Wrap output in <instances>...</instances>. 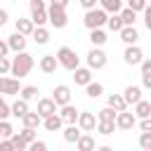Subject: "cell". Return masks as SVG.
I'll return each mask as SVG.
<instances>
[{
	"instance_id": "6da1fadb",
	"label": "cell",
	"mask_w": 151,
	"mask_h": 151,
	"mask_svg": "<svg viewBox=\"0 0 151 151\" xmlns=\"http://www.w3.org/2000/svg\"><path fill=\"white\" fill-rule=\"evenodd\" d=\"M66 7H68V0H52V2L47 5V21H50L54 28H64V26L68 24Z\"/></svg>"
},
{
	"instance_id": "7a4b0ae2",
	"label": "cell",
	"mask_w": 151,
	"mask_h": 151,
	"mask_svg": "<svg viewBox=\"0 0 151 151\" xmlns=\"http://www.w3.org/2000/svg\"><path fill=\"white\" fill-rule=\"evenodd\" d=\"M35 66V61H33V57L28 54V52H21V54H17L14 59H12V68H9V73L19 80V78H24V76H28L31 73V68Z\"/></svg>"
},
{
	"instance_id": "3957f363",
	"label": "cell",
	"mask_w": 151,
	"mask_h": 151,
	"mask_svg": "<svg viewBox=\"0 0 151 151\" xmlns=\"http://www.w3.org/2000/svg\"><path fill=\"white\" fill-rule=\"evenodd\" d=\"M54 57H57V64L64 66L66 71H76V68H80V59H78L76 50H71V47H59Z\"/></svg>"
},
{
	"instance_id": "277c9868",
	"label": "cell",
	"mask_w": 151,
	"mask_h": 151,
	"mask_svg": "<svg viewBox=\"0 0 151 151\" xmlns=\"http://www.w3.org/2000/svg\"><path fill=\"white\" fill-rule=\"evenodd\" d=\"M106 21H109V14H106L101 7H97V9H92V12H85V19H83L85 28H90V31H97V28H101Z\"/></svg>"
},
{
	"instance_id": "5b68a950",
	"label": "cell",
	"mask_w": 151,
	"mask_h": 151,
	"mask_svg": "<svg viewBox=\"0 0 151 151\" xmlns=\"http://www.w3.org/2000/svg\"><path fill=\"white\" fill-rule=\"evenodd\" d=\"M106 61H109V57H106V52H104L101 47H92V50L87 52V68H90V71L104 68Z\"/></svg>"
},
{
	"instance_id": "8992f818",
	"label": "cell",
	"mask_w": 151,
	"mask_h": 151,
	"mask_svg": "<svg viewBox=\"0 0 151 151\" xmlns=\"http://www.w3.org/2000/svg\"><path fill=\"white\" fill-rule=\"evenodd\" d=\"M52 101L57 104V106H68L71 104V87L68 85H57L54 90H52Z\"/></svg>"
},
{
	"instance_id": "52a82bcc",
	"label": "cell",
	"mask_w": 151,
	"mask_h": 151,
	"mask_svg": "<svg viewBox=\"0 0 151 151\" xmlns=\"http://www.w3.org/2000/svg\"><path fill=\"white\" fill-rule=\"evenodd\" d=\"M123 59H125V64H127V66H139V64L144 61V52H142V47H139V45H132V47H125Z\"/></svg>"
},
{
	"instance_id": "ba28073f",
	"label": "cell",
	"mask_w": 151,
	"mask_h": 151,
	"mask_svg": "<svg viewBox=\"0 0 151 151\" xmlns=\"http://www.w3.org/2000/svg\"><path fill=\"white\" fill-rule=\"evenodd\" d=\"M78 130L80 132H92L94 127H97V116L92 113V111H80V116H78Z\"/></svg>"
},
{
	"instance_id": "9c48e42d",
	"label": "cell",
	"mask_w": 151,
	"mask_h": 151,
	"mask_svg": "<svg viewBox=\"0 0 151 151\" xmlns=\"http://www.w3.org/2000/svg\"><path fill=\"white\" fill-rule=\"evenodd\" d=\"M35 113L45 120V118H50V116H54L57 113V104L52 101V97H45V99H38V109H35Z\"/></svg>"
},
{
	"instance_id": "30bf717a",
	"label": "cell",
	"mask_w": 151,
	"mask_h": 151,
	"mask_svg": "<svg viewBox=\"0 0 151 151\" xmlns=\"http://www.w3.org/2000/svg\"><path fill=\"white\" fill-rule=\"evenodd\" d=\"M19 92H21V87H19L17 78H9V76L0 78V97L2 94H19Z\"/></svg>"
},
{
	"instance_id": "8fae6325",
	"label": "cell",
	"mask_w": 151,
	"mask_h": 151,
	"mask_svg": "<svg viewBox=\"0 0 151 151\" xmlns=\"http://www.w3.org/2000/svg\"><path fill=\"white\" fill-rule=\"evenodd\" d=\"M123 99H125V104L130 106H134V104H139L142 101V87L139 85H127L125 90H123Z\"/></svg>"
},
{
	"instance_id": "7c38bea8",
	"label": "cell",
	"mask_w": 151,
	"mask_h": 151,
	"mask_svg": "<svg viewBox=\"0 0 151 151\" xmlns=\"http://www.w3.org/2000/svg\"><path fill=\"white\" fill-rule=\"evenodd\" d=\"M137 125V118H134V113H127V111H123V113H118L116 116V130H132Z\"/></svg>"
},
{
	"instance_id": "4fadbf2b",
	"label": "cell",
	"mask_w": 151,
	"mask_h": 151,
	"mask_svg": "<svg viewBox=\"0 0 151 151\" xmlns=\"http://www.w3.org/2000/svg\"><path fill=\"white\" fill-rule=\"evenodd\" d=\"M7 47H9V52L21 54V52H26V38L19 35V33H12V35L7 38Z\"/></svg>"
},
{
	"instance_id": "5bb4252c",
	"label": "cell",
	"mask_w": 151,
	"mask_h": 151,
	"mask_svg": "<svg viewBox=\"0 0 151 151\" xmlns=\"http://www.w3.org/2000/svg\"><path fill=\"white\" fill-rule=\"evenodd\" d=\"M78 116H80V111H78L73 104H68V106H64V109L59 111V118H61L66 125H76V123H78Z\"/></svg>"
},
{
	"instance_id": "9a60e30c",
	"label": "cell",
	"mask_w": 151,
	"mask_h": 151,
	"mask_svg": "<svg viewBox=\"0 0 151 151\" xmlns=\"http://www.w3.org/2000/svg\"><path fill=\"white\" fill-rule=\"evenodd\" d=\"M120 40H123L127 47H132V45H137V40H139V31H137L134 26H125V28L120 31Z\"/></svg>"
},
{
	"instance_id": "2e32d148",
	"label": "cell",
	"mask_w": 151,
	"mask_h": 151,
	"mask_svg": "<svg viewBox=\"0 0 151 151\" xmlns=\"http://www.w3.org/2000/svg\"><path fill=\"white\" fill-rule=\"evenodd\" d=\"M73 80H76V85H83V87H87L90 83H92V71L90 68H76L73 71Z\"/></svg>"
},
{
	"instance_id": "e0dca14e",
	"label": "cell",
	"mask_w": 151,
	"mask_h": 151,
	"mask_svg": "<svg viewBox=\"0 0 151 151\" xmlns=\"http://www.w3.org/2000/svg\"><path fill=\"white\" fill-rule=\"evenodd\" d=\"M106 106H109L111 111H116V113H123V111H127V104H125L123 94H109V101H106Z\"/></svg>"
},
{
	"instance_id": "ac0fdd59",
	"label": "cell",
	"mask_w": 151,
	"mask_h": 151,
	"mask_svg": "<svg viewBox=\"0 0 151 151\" xmlns=\"http://www.w3.org/2000/svg\"><path fill=\"white\" fill-rule=\"evenodd\" d=\"M14 33H19V35H33V31H35V26H33V21L31 19H17V24H14Z\"/></svg>"
},
{
	"instance_id": "d6986e66",
	"label": "cell",
	"mask_w": 151,
	"mask_h": 151,
	"mask_svg": "<svg viewBox=\"0 0 151 151\" xmlns=\"http://www.w3.org/2000/svg\"><path fill=\"white\" fill-rule=\"evenodd\" d=\"M134 118H139V120H146V118H151V101H146V99H142L139 104H134Z\"/></svg>"
},
{
	"instance_id": "ffe728a7",
	"label": "cell",
	"mask_w": 151,
	"mask_h": 151,
	"mask_svg": "<svg viewBox=\"0 0 151 151\" xmlns=\"http://www.w3.org/2000/svg\"><path fill=\"white\" fill-rule=\"evenodd\" d=\"M40 71H42V73H54V71H57V57H54V54L40 57Z\"/></svg>"
},
{
	"instance_id": "44dd1931",
	"label": "cell",
	"mask_w": 151,
	"mask_h": 151,
	"mask_svg": "<svg viewBox=\"0 0 151 151\" xmlns=\"http://www.w3.org/2000/svg\"><path fill=\"white\" fill-rule=\"evenodd\" d=\"M28 111H31V109H28V101H24V99H17V101L9 106V113H12L14 118H24Z\"/></svg>"
},
{
	"instance_id": "7402d4cb",
	"label": "cell",
	"mask_w": 151,
	"mask_h": 151,
	"mask_svg": "<svg viewBox=\"0 0 151 151\" xmlns=\"http://www.w3.org/2000/svg\"><path fill=\"white\" fill-rule=\"evenodd\" d=\"M76 149L78 151H94V137L92 134H80V139L76 142Z\"/></svg>"
},
{
	"instance_id": "603a6c76",
	"label": "cell",
	"mask_w": 151,
	"mask_h": 151,
	"mask_svg": "<svg viewBox=\"0 0 151 151\" xmlns=\"http://www.w3.org/2000/svg\"><path fill=\"white\" fill-rule=\"evenodd\" d=\"M21 123H24V127H28V130H35V127L42 123V118H40L35 111H28V113L21 118Z\"/></svg>"
},
{
	"instance_id": "cb8c5ba5",
	"label": "cell",
	"mask_w": 151,
	"mask_h": 151,
	"mask_svg": "<svg viewBox=\"0 0 151 151\" xmlns=\"http://www.w3.org/2000/svg\"><path fill=\"white\" fill-rule=\"evenodd\" d=\"M101 9H104L106 14H120L123 2H120V0H101Z\"/></svg>"
},
{
	"instance_id": "d4e9b609",
	"label": "cell",
	"mask_w": 151,
	"mask_h": 151,
	"mask_svg": "<svg viewBox=\"0 0 151 151\" xmlns=\"http://www.w3.org/2000/svg\"><path fill=\"white\" fill-rule=\"evenodd\" d=\"M31 21H33L35 28H42L47 24V9H33L31 12Z\"/></svg>"
},
{
	"instance_id": "484cf974",
	"label": "cell",
	"mask_w": 151,
	"mask_h": 151,
	"mask_svg": "<svg viewBox=\"0 0 151 151\" xmlns=\"http://www.w3.org/2000/svg\"><path fill=\"white\" fill-rule=\"evenodd\" d=\"M106 40H109V38H106V31H104V28L90 31V42H92V47H101Z\"/></svg>"
},
{
	"instance_id": "4316f807",
	"label": "cell",
	"mask_w": 151,
	"mask_h": 151,
	"mask_svg": "<svg viewBox=\"0 0 151 151\" xmlns=\"http://www.w3.org/2000/svg\"><path fill=\"white\" fill-rule=\"evenodd\" d=\"M116 111H111L109 106H104V109H99L97 111V123H116Z\"/></svg>"
},
{
	"instance_id": "83f0119b",
	"label": "cell",
	"mask_w": 151,
	"mask_h": 151,
	"mask_svg": "<svg viewBox=\"0 0 151 151\" xmlns=\"http://www.w3.org/2000/svg\"><path fill=\"white\" fill-rule=\"evenodd\" d=\"M42 125H45V130H50V132H57V130H61V125H64V120L59 118V113H54V116H50V118H45V120H42Z\"/></svg>"
},
{
	"instance_id": "f1b7e54d",
	"label": "cell",
	"mask_w": 151,
	"mask_h": 151,
	"mask_svg": "<svg viewBox=\"0 0 151 151\" xmlns=\"http://www.w3.org/2000/svg\"><path fill=\"white\" fill-rule=\"evenodd\" d=\"M85 94H87L90 99H97V97H101V94H104V85H101V83H94V80H92V83H90V85L85 87Z\"/></svg>"
},
{
	"instance_id": "f546056e",
	"label": "cell",
	"mask_w": 151,
	"mask_h": 151,
	"mask_svg": "<svg viewBox=\"0 0 151 151\" xmlns=\"http://www.w3.org/2000/svg\"><path fill=\"white\" fill-rule=\"evenodd\" d=\"M64 139L71 142V144H76V142L80 139V130H78V125H66V127H64Z\"/></svg>"
},
{
	"instance_id": "4dcf8cb0",
	"label": "cell",
	"mask_w": 151,
	"mask_h": 151,
	"mask_svg": "<svg viewBox=\"0 0 151 151\" xmlns=\"http://www.w3.org/2000/svg\"><path fill=\"white\" fill-rule=\"evenodd\" d=\"M33 40H35V45H47L50 42V31L42 26V28H35L33 31Z\"/></svg>"
},
{
	"instance_id": "1f68e13d",
	"label": "cell",
	"mask_w": 151,
	"mask_h": 151,
	"mask_svg": "<svg viewBox=\"0 0 151 151\" xmlns=\"http://www.w3.org/2000/svg\"><path fill=\"white\" fill-rule=\"evenodd\" d=\"M118 17H120V21H123V26H134V21H137V14H134V12H130L127 7H123Z\"/></svg>"
},
{
	"instance_id": "d6a6232c",
	"label": "cell",
	"mask_w": 151,
	"mask_h": 151,
	"mask_svg": "<svg viewBox=\"0 0 151 151\" xmlns=\"http://www.w3.org/2000/svg\"><path fill=\"white\" fill-rule=\"evenodd\" d=\"M19 94H21L19 99L31 101V99H35V97H38V87H35V85H26V87H21V92H19Z\"/></svg>"
},
{
	"instance_id": "836d02e7",
	"label": "cell",
	"mask_w": 151,
	"mask_h": 151,
	"mask_svg": "<svg viewBox=\"0 0 151 151\" xmlns=\"http://www.w3.org/2000/svg\"><path fill=\"white\" fill-rule=\"evenodd\" d=\"M14 137V127L9 120H0V139H12Z\"/></svg>"
},
{
	"instance_id": "e575fe53",
	"label": "cell",
	"mask_w": 151,
	"mask_h": 151,
	"mask_svg": "<svg viewBox=\"0 0 151 151\" xmlns=\"http://www.w3.org/2000/svg\"><path fill=\"white\" fill-rule=\"evenodd\" d=\"M106 26H109V28H111V31H113V33H120V31H123V28H125V26H123V21H120V17H118V14H111V17H109V21H106Z\"/></svg>"
},
{
	"instance_id": "d590c367",
	"label": "cell",
	"mask_w": 151,
	"mask_h": 151,
	"mask_svg": "<svg viewBox=\"0 0 151 151\" xmlns=\"http://www.w3.org/2000/svg\"><path fill=\"white\" fill-rule=\"evenodd\" d=\"M99 134H104V137H109V134H113V130H116V123H97V127H94Z\"/></svg>"
},
{
	"instance_id": "8d00e7d4",
	"label": "cell",
	"mask_w": 151,
	"mask_h": 151,
	"mask_svg": "<svg viewBox=\"0 0 151 151\" xmlns=\"http://www.w3.org/2000/svg\"><path fill=\"white\" fill-rule=\"evenodd\" d=\"M19 137H21V139H24L28 146H31L33 142H38V134H35V130H28V127H24V130L19 132Z\"/></svg>"
},
{
	"instance_id": "74e56055",
	"label": "cell",
	"mask_w": 151,
	"mask_h": 151,
	"mask_svg": "<svg viewBox=\"0 0 151 151\" xmlns=\"http://www.w3.org/2000/svg\"><path fill=\"white\" fill-rule=\"evenodd\" d=\"M146 5H149L146 0H130V2H127V9L137 14V12H144V9H146Z\"/></svg>"
},
{
	"instance_id": "f35d334b",
	"label": "cell",
	"mask_w": 151,
	"mask_h": 151,
	"mask_svg": "<svg viewBox=\"0 0 151 151\" xmlns=\"http://www.w3.org/2000/svg\"><path fill=\"white\" fill-rule=\"evenodd\" d=\"M139 146H142V151H151V134L149 132L139 134Z\"/></svg>"
},
{
	"instance_id": "ab89813d",
	"label": "cell",
	"mask_w": 151,
	"mask_h": 151,
	"mask_svg": "<svg viewBox=\"0 0 151 151\" xmlns=\"http://www.w3.org/2000/svg\"><path fill=\"white\" fill-rule=\"evenodd\" d=\"M9 142L14 144V151H26V149H28V144H26V142H24V139H21L19 134H14V137H12Z\"/></svg>"
},
{
	"instance_id": "60d3db41",
	"label": "cell",
	"mask_w": 151,
	"mask_h": 151,
	"mask_svg": "<svg viewBox=\"0 0 151 151\" xmlns=\"http://www.w3.org/2000/svg\"><path fill=\"white\" fill-rule=\"evenodd\" d=\"M9 116H12V113H9V104L2 99V101H0V120H7Z\"/></svg>"
},
{
	"instance_id": "b9f144b4",
	"label": "cell",
	"mask_w": 151,
	"mask_h": 151,
	"mask_svg": "<svg viewBox=\"0 0 151 151\" xmlns=\"http://www.w3.org/2000/svg\"><path fill=\"white\" fill-rule=\"evenodd\" d=\"M9 68H12V61L5 57V59H0V78L5 76V73H9Z\"/></svg>"
},
{
	"instance_id": "7bdbcfd3",
	"label": "cell",
	"mask_w": 151,
	"mask_h": 151,
	"mask_svg": "<svg viewBox=\"0 0 151 151\" xmlns=\"http://www.w3.org/2000/svg\"><path fill=\"white\" fill-rule=\"evenodd\" d=\"M80 5H83V9H85V12L97 9V0H80Z\"/></svg>"
},
{
	"instance_id": "ee69618b",
	"label": "cell",
	"mask_w": 151,
	"mask_h": 151,
	"mask_svg": "<svg viewBox=\"0 0 151 151\" xmlns=\"http://www.w3.org/2000/svg\"><path fill=\"white\" fill-rule=\"evenodd\" d=\"M139 68H142V76H151V59H144L139 64Z\"/></svg>"
},
{
	"instance_id": "f6af8a7d",
	"label": "cell",
	"mask_w": 151,
	"mask_h": 151,
	"mask_svg": "<svg viewBox=\"0 0 151 151\" xmlns=\"http://www.w3.org/2000/svg\"><path fill=\"white\" fill-rule=\"evenodd\" d=\"M28 151H47V144H45V142H40V139H38V142H33V144H31V146H28Z\"/></svg>"
},
{
	"instance_id": "bcb514c9",
	"label": "cell",
	"mask_w": 151,
	"mask_h": 151,
	"mask_svg": "<svg viewBox=\"0 0 151 151\" xmlns=\"http://www.w3.org/2000/svg\"><path fill=\"white\" fill-rule=\"evenodd\" d=\"M144 26L151 31V5H146V9H144Z\"/></svg>"
},
{
	"instance_id": "7dc6e473",
	"label": "cell",
	"mask_w": 151,
	"mask_h": 151,
	"mask_svg": "<svg viewBox=\"0 0 151 151\" xmlns=\"http://www.w3.org/2000/svg\"><path fill=\"white\" fill-rule=\"evenodd\" d=\"M28 7H31V12H33V9H47V5H45L42 0H31Z\"/></svg>"
},
{
	"instance_id": "c3c4849f",
	"label": "cell",
	"mask_w": 151,
	"mask_h": 151,
	"mask_svg": "<svg viewBox=\"0 0 151 151\" xmlns=\"http://www.w3.org/2000/svg\"><path fill=\"white\" fill-rule=\"evenodd\" d=\"M0 151H14V144L9 139H0Z\"/></svg>"
},
{
	"instance_id": "681fc988",
	"label": "cell",
	"mask_w": 151,
	"mask_h": 151,
	"mask_svg": "<svg viewBox=\"0 0 151 151\" xmlns=\"http://www.w3.org/2000/svg\"><path fill=\"white\" fill-rule=\"evenodd\" d=\"M139 130L151 134V118H146V120H139Z\"/></svg>"
},
{
	"instance_id": "f907efd6",
	"label": "cell",
	"mask_w": 151,
	"mask_h": 151,
	"mask_svg": "<svg viewBox=\"0 0 151 151\" xmlns=\"http://www.w3.org/2000/svg\"><path fill=\"white\" fill-rule=\"evenodd\" d=\"M9 54V47H7V40H0V59H5Z\"/></svg>"
},
{
	"instance_id": "816d5d0a",
	"label": "cell",
	"mask_w": 151,
	"mask_h": 151,
	"mask_svg": "<svg viewBox=\"0 0 151 151\" xmlns=\"http://www.w3.org/2000/svg\"><path fill=\"white\" fill-rule=\"evenodd\" d=\"M7 19H9V17H7V9H2V7H0V28L7 24Z\"/></svg>"
},
{
	"instance_id": "f5cc1de1",
	"label": "cell",
	"mask_w": 151,
	"mask_h": 151,
	"mask_svg": "<svg viewBox=\"0 0 151 151\" xmlns=\"http://www.w3.org/2000/svg\"><path fill=\"white\" fill-rule=\"evenodd\" d=\"M142 85H144L146 90H151V76H142Z\"/></svg>"
},
{
	"instance_id": "db71d44e",
	"label": "cell",
	"mask_w": 151,
	"mask_h": 151,
	"mask_svg": "<svg viewBox=\"0 0 151 151\" xmlns=\"http://www.w3.org/2000/svg\"><path fill=\"white\" fill-rule=\"evenodd\" d=\"M94 151H113V149H111V146H106V144H101V146H97Z\"/></svg>"
},
{
	"instance_id": "11a10c76",
	"label": "cell",
	"mask_w": 151,
	"mask_h": 151,
	"mask_svg": "<svg viewBox=\"0 0 151 151\" xmlns=\"http://www.w3.org/2000/svg\"><path fill=\"white\" fill-rule=\"evenodd\" d=\"M0 101H2V97H0Z\"/></svg>"
}]
</instances>
